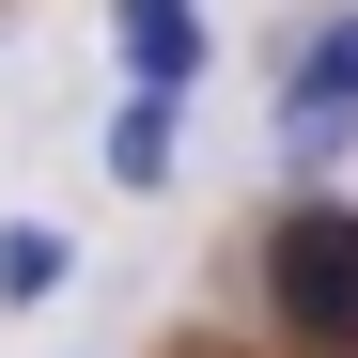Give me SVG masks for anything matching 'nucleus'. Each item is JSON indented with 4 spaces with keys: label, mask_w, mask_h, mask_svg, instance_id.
Wrapping results in <instances>:
<instances>
[{
    "label": "nucleus",
    "mask_w": 358,
    "mask_h": 358,
    "mask_svg": "<svg viewBox=\"0 0 358 358\" xmlns=\"http://www.w3.org/2000/svg\"><path fill=\"white\" fill-rule=\"evenodd\" d=\"M265 358H358V187H280L250 234Z\"/></svg>",
    "instance_id": "obj_1"
},
{
    "label": "nucleus",
    "mask_w": 358,
    "mask_h": 358,
    "mask_svg": "<svg viewBox=\"0 0 358 358\" xmlns=\"http://www.w3.org/2000/svg\"><path fill=\"white\" fill-rule=\"evenodd\" d=\"M343 156H358V0L312 16V31H296V63H280V171H296V187H327Z\"/></svg>",
    "instance_id": "obj_2"
},
{
    "label": "nucleus",
    "mask_w": 358,
    "mask_h": 358,
    "mask_svg": "<svg viewBox=\"0 0 358 358\" xmlns=\"http://www.w3.org/2000/svg\"><path fill=\"white\" fill-rule=\"evenodd\" d=\"M109 47H125V94H171V109H187V78H203V0H109Z\"/></svg>",
    "instance_id": "obj_3"
},
{
    "label": "nucleus",
    "mask_w": 358,
    "mask_h": 358,
    "mask_svg": "<svg viewBox=\"0 0 358 358\" xmlns=\"http://www.w3.org/2000/svg\"><path fill=\"white\" fill-rule=\"evenodd\" d=\"M171 125H187L171 94H125V109H109V141H94V171H109V187H171Z\"/></svg>",
    "instance_id": "obj_4"
},
{
    "label": "nucleus",
    "mask_w": 358,
    "mask_h": 358,
    "mask_svg": "<svg viewBox=\"0 0 358 358\" xmlns=\"http://www.w3.org/2000/svg\"><path fill=\"white\" fill-rule=\"evenodd\" d=\"M63 280H78V234L63 218H16V234H0V312H47Z\"/></svg>",
    "instance_id": "obj_5"
},
{
    "label": "nucleus",
    "mask_w": 358,
    "mask_h": 358,
    "mask_svg": "<svg viewBox=\"0 0 358 358\" xmlns=\"http://www.w3.org/2000/svg\"><path fill=\"white\" fill-rule=\"evenodd\" d=\"M187 358H265V343H187Z\"/></svg>",
    "instance_id": "obj_6"
}]
</instances>
